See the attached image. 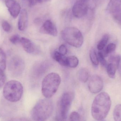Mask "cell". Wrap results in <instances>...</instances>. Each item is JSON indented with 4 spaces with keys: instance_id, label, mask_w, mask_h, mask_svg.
<instances>
[{
    "instance_id": "cell-34",
    "label": "cell",
    "mask_w": 121,
    "mask_h": 121,
    "mask_svg": "<svg viewBox=\"0 0 121 121\" xmlns=\"http://www.w3.org/2000/svg\"><path fill=\"white\" fill-rule=\"evenodd\" d=\"M41 0L42 1V3L43 1H47V0Z\"/></svg>"
},
{
    "instance_id": "cell-16",
    "label": "cell",
    "mask_w": 121,
    "mask_h": 121,
    "mask_svg": "<svg viewBox=\"0 0 121 121\" xmlns=\"http://www.w3.org/2000/svg\"><path fill=\"white\" fill-rule=\"evenodd\" d=\"M52 57L54 60L58 62L61 65L66 66L67 57L61 54L59 51H55L52 54Z\"/></svg>"
},
{
    "instance_id": "cell-13",
    "label": "cell",
    "mask_w": 121,
    "mask_h": 121,
    "mask_svg": "<svg viewBox=\"0 0 121 121\" xmlns=\"http://www.w3.org/2000/svg\"><path fill=\"white\" fill-rule=\"evenodd\" d=\"M20 43L27 53L31 54H37L39 53V50L37 46L29 39L26 38H21Z\"/></svg>"
},
{
    "instance_id": "cell-26",
    "label": "cell",
    "mask_w": 121,
    "mask_h": 121,
    "mask_svg": "<svg viewBox=\"0 0 121 121\" xmlns=\"http://www.w3.org/2000/svg\"><path fill=\"white\" fill-rule=\"evenodd\" d=\"M24 5L29 7H32L38 3H42L41 0H22Z\"/></svg>"
},
{
    "instance_id": "cell-2",
    "label": "cell",
    "mask_w": 121,
    "mask_h": 121,
    "mask_svg": "<svg viewBox=\"0 0 121 121\" xmlns=\"http://www.w3.org/2000/svg\"><path fill=\"white\" fill-rule=\"evenodd\" d=\"M54 105L49 99H43L38 102L33 108L31 116L35 121H45L52 115Z\"/></svg>"
},
{
    "instance_id": "cell-6",
    "label": "cell",
    "mask_w": 121,
    "mask_h": 121,
    "mask_svg": "<svg viewBox=\"0 0 121 121\" xmlns=\"http://www.w3.org/2000/svg\"><path fill=\"white\" fill-rule=\"evenodd\" d=\"M74 97V94L71 91L65 92L63 94L59 102V110L56 121H67L68 112Z\"/></svg>"
},
{
    "instance_id": "cell-1",
    "label": "cell",
    "mask_w": 121,
    "mask_h": 121,
    "mask_svg": "<svg viewBox=\"0 0 121 121\" xmlns=\"http://www.w3.org/2000/svg\"><path fill=\"white\" fill-rule=\"evenodd\" d=\"M111 105L109 95L106 92L99 94L95 98L91 107L93 118L98 121H102L107 116Z\"/></svg>"
},
{
    "instance_id": "cell-29",
    "label": "cell",
    "mask_w": 121,
    "mask_h": 121,
    "mask_svg": "<svg viewBox=\"0 0 121 121\" xmlns=\"http://www.w3.org/2000/svg\"><path fill=\"white\" fill-rule=\"evenodd\" d=\"M69 121H80V114L76 112H73L70 114Z\"/></svg>"
},
{
    "instance_id": "cell-19",
    "label": "cell",
    "mask_w": 121,
    "mask_h": 121,
    "mask_svg": "<svg viewBox=\"0 0 121 121\" xmlns=\"http://www.w3.org/2000/svg\"><path fill=\"white\" fill-rule=\"evenodd\" d=\"M106 68L107 74L109 77L112 79L114 78L116 75V71L118 68L115 65L111 63L107 65Z\"/></svg>"
},
{
    "instance_id": "cell-27",
    "label": "cell",
    "mask_w": 121,
    "mask_h": 121,
    "mask_svg": "<svg viewBox=\"0 0 121 121\" xmlns=\"http://www.w3.org/2000/svg\"><path fill=\"white\" fill-rule=\"evenodd\" d=\"M98 57L99 59V62H100L101 65L103 67H106L107 66V62L105 60V56L102 52L99 51L98 53Z\"/></svg>"
},
{
    "instance_id": "cell-5",
    "label": "cell",
    "mask_w": 121,
    "mask_h": 121,
    "mask_svg": "<svg viewBox=\"0 0 121 121\" xmlns=\"http://www.w3.org/2000/svg\"><path fill=\"white\" fill-rule=\"evenodd\" d=\"M63 39L74 47H80L84 42V38L81 32L78 28L69 27L65 28L61 32Z\"/></svg>"
},
{
    "instance_id": "cell-9",
    "label": "cell",
    "mask_w": 121,
    "mask_h": 121,
    "mask_svg": "<svg viewBox=\"0 0 121 121\" xmlns=\"http://www.w3.org/2000/svg\"><path fill=\"white\" fill-rule=\"evenodd\" d=\"M107 10L113 18L121 25V0H110Z\"/></svg>"
},
{
    "instance_id": "cell-15",
    "label": "cell",
    "mask_w": 121,
    "mask_h": 121,
    "mask_svg": "<svg viewBox=\"0 0 121 121\" xmlns=\"http://www.w3.org/2000/svg\"><path fill=\"white\" fill-rule=\"evenodd\" d=\"M28 15L25 9H23L20 13L18 19V28L21 31H24L27 28L28 25Z\"/></svg>"
},
{
    "instance_id": "cell-30",
    "label": "cell",
    "mask_w": 121,
    "mask_h": 121,
    "mask_svg": "<svg viewBox=\"0 0 121 121\" xmlns=\"http://www.w3.org/2000/svg\"><path fill=\"white\" fill-rule=\"evenodd\" d=\"M6 79V78L4 72L3 70L0 69V89L4 86Z\"/></svg>"
},
{
    "instance_id": "cell-33",
    "label": "cell",
    "mask_w": 121,
    "mask_h": 121,
    "mask_svg": "<svg viewBox=\"0 0 121 121\" xmlns=\"http://www.w3.org/2000/svg\"><path fill=\"white\" fill-rule=\"evenodd\" d=\"M8 121H30L29 119L25 117H17L10 119Z\"/></svg>"
},
{
    "instance_id": "cell-23",
    "label": "cell",
    "mask_w": 121,
    "mask_h": 121,
    "mask_svg": "<svg viewBox=\"0 0 121 121\" xmlns=\"http://www.w3.org/2000/svg\"><path fill=\"white\" fill-rule=\"evenodd\" d=\"M114 118L115 121H121V104L117 105L113 113Z\"/></svg>"
},
{
    "instance_id": "cell-10",
    "label": "cell",
    "mask_w": 121,
    "mask_h": 121,
    "mask_svg": "<svg viewBox=\"0 0 121 121\" xmlns=\"http://www.w3.org/2000/svg\"><path fill=\"white\" fill-rule=\"evenodd\" d=\"M50 64L49 62L43 61L38 62L33 67L32 74L35 78H39L43 75L49 68Z\"/></svg>"
},
{
    "instance_id": "cell-20",
    "label": "cell",
    "mask_w": 121,
    "mask_h": 121,
    "mask_svg": "<svg viewBox=\"0 0 121 121\" xmlns=\"http://www.w3.org/2000/svg\"><path fill=\"white\" fill-rule=\"evenodd\" d=\"M109 38V35L107 34L104 35L102 38L97 45V48L99 51H101L104 49L108 41Z\"/></svg>"
},
{
    "instance_id": "cell-17",
    "label": "cell",
    "mask_w": 121,
    "mask_h": 121,
    "mask_svg": "<svg viewBox=\"0 0 121 121\" xmlns=\"http://www.w3.org/2000/svg\"><path fill=\"white\" fill-rule=\"evenodd\" d=\"M78 77L79 80L82 82H86L89 78V72L87 69L85 68L80 69L78 73Z\"/></svg>"
},
{
    "instance_id": "cell-18",
    "label": "cell",
    "mask_w": 121,
    "mask_h": 121,
    "mask_svg": "<svg viewBox=\"0 0 121 121\" xmlns=\"http://www.w3.org/2000/svg\"><path fill=\"white\" fill-rule=\"evenodd\" d=\"M79 63V60L75 56L67 57L66 67L74 68L77 67Z\"/></svg>"
},
{
    "instance_id": "cell-7",
    "label": "cell",
    "mask_w": 121,
    "mask_h": 121,
    "mask_svg": "<svg viewBox=\"0 0 121 121\" xmlns=\"http://www.w3.org/2000/svg\"><path fill=\"white\" fill-rule=\"evenodd\" d=\"M25 63L23 60L19 56L12 57L9 62V71L10 74L14 77L21 75L25 70Z\"/></svg>"
},
{
    "instance_id": "cell-32",
    "label": "cell",
    "mask_w": 121,
    "mask_h": 121,
    "mask_svg": "<svg viewBox=\"0 0 121 121\" xmlns=\"http://www.w3.org/2000/svg\"><path fill=\"white\" fill-rule=\"evenodd\" d=\"M59 52L61 54L65 55L67 52V49L65 45L62 44L59 47Z\"/></svg>"
},
{
    "instance_id": "cell-25",
    "label": "cell",
    "mask_w": 121,
    "mask_h": 121,
    "mask_svg": "<svg viewBox=\"0 0 121 121\" xmlns=\"http://www.w3.org/2000/svg\"><path fill=\"white\" fill-rule=\"evenodd\" d=\"M116 45L113 43H111L108 45L103 53L104 56L107 57L115 51Z\"/></svg>"
},
{
    "instance_id": "cell-14",
    "label": "cell",
    "mask_w": 121,
    "mask_h": 121,
    "mask_svg": "<svg viewBox=\"0 0 121 121\" xmlns=\"http://www.w3.org/2000/svg\"><path fill=\"white\" fill-rule=\"evenodd\" d=\"M5 4L11 16L16 18L21 12L20 4L15 0H5Z\"/></svg>"
},
{
    "instance_id": "cell-4",
    "label": "cell",
    "mask_w": 121,
    "mask_h": 121,
    "mask_svg": "<svg viewBox=\"0 0 121 121\" xmlns=\"http://www.w3.org/2000/svg\"><path fill=\"white\" fill-rule=\"evenodd\" d=\"M23 93V87L20 82L11 80L4 85L3 94L4 98L9 101L15 102L21 99Z\"/></svg>"
},
{
    "instance_id": "cell-22",
    "label": "cell",
    "mask_w": 121,
    "mask_h": 121,
    "mask_svg": "<svg viewBox=\"0 0 121 121\" xmlns=\"http://www.w3.org/2000/svg\"><path fill=\"white\" fill-rule=\"evenodd\" d=\"M90 57L92 63L95 66H97L99 63L98 55H97L96 51L94 49H92L90 52Z\"/></svg>"
},
{
    "instance_id": "cell-31",
    "label": "cell",
    "mask_w": 121,
    "mask_h": 121,
    "mask_svg": "<svg viewBox=\"0 0 121 121\" xmlns=\"http://www.w3.org/2000/svg\"><path fill=\"white\" fill-rule=\"evenodd\" d=\"M3 30L6 32H9L11 30V26L8 22L6 21H4L1 23Z\"/></svg>"
},
{
    "instance_id": "cell-28",
    "label": "cell",
    "mask_w": 121,
    "mask_h": 121,
    "mask_svg": "<svg viewBox=\"0 0 121 121\" xmlns=\"http://www.w3.org/2000/svg\"><path fill=\"white\" fill-rule=\"evenodd\" d=\"M21 39V38L19 35L16 34L11 36L9 39V40L12 44H16L20 43Z\"/></svg>"
},
{
    "instance_id": "cell-24",
    "label": "cell",
    "mask_w": 121,
    "mask_h": 121,
    "mask_svg": "<svg viewBox=\"0 0 121 121\" xmlns=\"http://www.w3.org/2000/svg\"><path fill=\"white\" fill-rule=\"evenodd\" d=\"M121 60V56L119 55H112L110 56L108 60L109 63L114 64L118 68H119V64Z\"/></svg>"
},
{
    "instance_id": "cell-3",
    "label": "cell",
    "mask_w": 121,
    "mask_h": 121,
    "mask_svg": "<svg viewBox=\"0 0 121 121\" xmlns=\"http://www.w3.org/2000/svg\"><path fill=\"white\" fill-rule=\"evenodd\" d=\"M61 82L59 74L51 73L45 77L42 82V91L46 98L50 99L56 93Z\"/></svg>"
},
{
    "instance_id": "cell-11",
    "label": "cell",
    "mask_w": 121,
    "mask_h": 121,
    "mask_svg": "<svg viewBox=\"0 0 121 121\" xmlns=\"http://www.w3.org/2000/svg\"><path fill=\"white\" fill-rule=\"evenodd\" d=\"M104 87V82L101 78L97 75H93L90 78L88 87L90 92L96 94L101 91Z\"/></svg>"
},
{
    "instance_id": "cell-8",
    "label": "cell",
    "mask_w": 121,
    "mask_h": 121,
    "mask_svg": "<svg viewBox=\"0 0 121 121\" xmlns=\"http://www.w3.org/2000/svg\"><path fill=\"white\" fill-rule=\"evenodd\" d=\"M91 7V0H77L73 7V14L77 18L82 17L87 14Z\"/></svg>"
},
{
    "instance_id": "cell-12",
    "label": "cell",
    "mask_w": 121,
    "mask_h": 121,
    "mask_svg": "<svg viewBox=\"0 0 121 121\" xmlns=\"http://www.w3.org/2000/svg\"><path fill=\"white\" fill-rule=\"evenodd\" d=\"M41 33L52 36L56 37L57 35L58 31L56 26L51 20H48L43 23L40 28Z\"/></svg>"
},
{
    "instance_id": "cell-21",
    "label": "cell",
    "mask_w": 121,
    "mask_h": 121,
    "mask_svg": "<svg viewBox=\"0 0 121 121\" xmlns=\"http://www.w3.org/2000/svg\"><path fill=\"white\" fill-rule=\"evenodd\" d=\"M6 67V56L4 51L0 48V69L4 71Z\"/></svg>"
}]
</instances>
